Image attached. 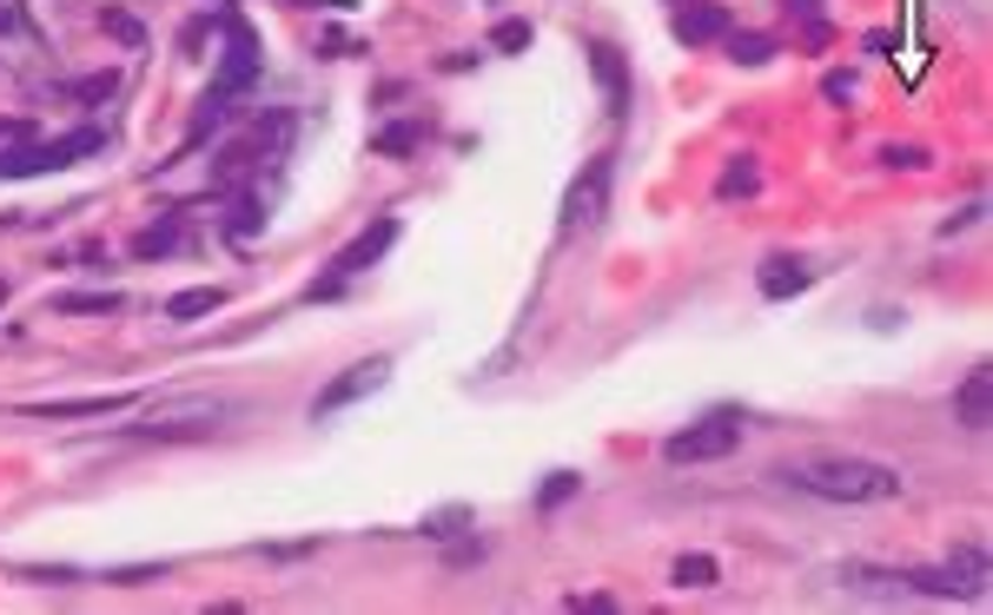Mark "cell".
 I'll return each mask as SVG.
<instances>
[{
    "instance_id": "obj_26",
    "label": "cell",
    "mask_w": 993,
    "mask_h": 615,
    "mask_svg": "<svg viewBox=\"0 0 993 615\" xmlns=\"http://www.w3.org/2000/svg\"><path fill=\"white\" fill-rule=\"evenodd\" d=\"M782 7H789L795 20H815V13H822V0H782Z\"/></svg>"
},
{
    "instance_id": "obj_19",
    "label": "cell",
    "mask_w": 993,
    "mask_h": 615,
    "mask_svg": "<svg viewBox=\"0 0 993 615\" xmlns=\"http://www.w3.org/2000/svg\"><path fill=\"white\" fill-rule=\"evenodd\" d=\"M530 40H537L530 20H497V26H490V46H497V53H524Z\"/></svg>"
},
{
    "instance_id": "obj_14",
    "label": "cell",
    "mask_w": 993,
    "mask_h": 615,
    "mask_svg": "<svg viewBox=\"0 0 993 615\" xmlns=\"http://www.w3.org/2000/svg\"><path fill=\"white\" fill-rule=\"evenodd\" d=\"M133 397H60V404H27V417H106L126 411Z\"/></svg>"
},
{
    "instance_id": "obj_9",
    "label": "cell",
    "mask_w": 993,
    "mask_h": 615,
    "mask_svg": "<svg viewBox=\"0 0 993 615\" xmlns=\"http://www.w3.org/2000/svg\"><path fill=\"white\" fill-rule=\"evenodd\" d=\"M590 73H596V86H603L610 113L623 119V113H630V66H623V53H616L610 40H596V46H590Z\"/></svg>"
},
{
    "instance_id": "obj_17",
    "label": "cell",
    "mask_w": 993,
    "mask_h": 615,
    "mask_svg": "<svg viewBox=\"0 0 993 615\" xmlns=\"http://www.w3.org/2000/svg\"><path fill=\"white\" fill-rule=\"evenodd\" d=\"M577 490H583V477H577V470H550V484L537 490V510L550 517V510H563V503H570Z\"/></svg>"
},
{
    "instance_id": "obj_20",
    "label": "cell",
    "mask_w": 993,
    "mask_h": 615,
    "mask_svg": "<svg viewBox=\"0 0 993 615\" xmlns=\"http://www.w3.org/2000/svg\"><path fill=\"white\" fill-rule=\"evenodd\" d=\"M418 139H424V126H411V119H398V126H384V132H371V146H378V152H391V159H398V152H411Z\"/></svg>"
},
{
    "instance_id": "obj_5",
    "label": "cell",
    "mask_w": 993,
    "mask_h": 615,
    "mask_svg": "<svg viewBox=\"0 0 993 615\" xmlns=\"http://www.w3.org/2000/svg\"><path fill=\"white\" fill-rule=\"evenodd\" d=\"M603 199H610V159H590V166H583V179L563 192V232L596 225V219H603Z\"/></svg>"
},
{
    "instance_id": "obj_27",
    "label": "cell",
    "mask_w": 993,
    "mask_h": 615,
    "mask_svg": "<svg viewBox=\"0 0 993 615\" xmlns=\"http://www.w3.org/2000/svg\"><path fill=\"white\" fill-rule=\"evenodd\" d=\"M0 305H7V278H0Z\"/></svg>"
},
{
    "instance_id": "obj_7",
    "label": "cell",
    "mask_w": 993,
    "mask_h": 615,
    "mask_svg": "<svg viewBox=\"0 0 993 615\" xmlns=\"http://www.w3.org/2000/svg\"><path fill=\"white\" fill-rule=\"evenodd\" d=\"M954 424L974 431V437L993 424V371L987 364H974V371L961 378V391H954Z\"/></svg>"
},
{
    "instance_id": "obj_11",
    "label": "cell",
    "mask_w": 993,
    "mask_h": 615,
    "mask_svg": "<svg viewBox=\"0 0 993 615\" xmlns=\"http://www.w3.org/2000/svg\"><path fill=\"white\" fill-rule=\"evenodd\" d=\"M756 285H762V298H795V291L815 285V265H802V258H769V265L756 272Z\"/></svg>"
},
{
    "instance_id": "obj_24",
    "label": "cell",
    "mask_w": 993,
    "mask_h": 615,
    "mask_svg": "<svg viewBox=\"0 0 993 615\" xmlns=\"http://www.w3.org/2000/svg\"><path fill=\"white\" fill-rule=\"evenodd\" d=\"M822 93H828V99H855V73H828Z\"/></svg>"
},
{
    "instance_id": "obj_6",
    "label": "cell",
    "mask_w": 993,
    "mask_h": 615,
    "mask_svg": "<svg viewBox=\"0 0 993 615\" xmlns=\"http://www.w3.org/2000/svg\"><path fill=\"white\" fill-rule=\"evenodd\" d=\"M391 238H398V219H378V225H365L338 258H331V278H358V272H371L384 252H391Z\"/></svg>"
},
{
    "instance_id": "obj_18",
    "label": "cell",
    "mask_w": 993,
    "mask_h": 615,
    "mask_svg": "<svg viewBox=\"0 0 993 615\" xmlns=\"http://www.w3.org/2000/svg\"><path fill=\"white\" fill-rule=\"evenodd\" d=\"M133 252H139V258H166V252H179V225H172V219H166V225H146V232L133 238Z\"/></svg>"
},
{
    "instance_id": "obj_2",
    "label": "cell",
    "mask_w": 993,
    "mask_h": 615,
    "mask_svg": "<svg viewBox=\"0 0 993 615\" xmlns=\"http://www.w3.org/2000/svg\"><path fill=\"white\" fill-rule=\"evenodd\" d=\"M225 417H239L232 397H186V404H159L139 424H126L133 437H159V444H186V437H212L225 431Z\"/></svg>"
},
{
    "instance_id": "obj_16",
    "label": "cell",
    "mask_w": 993,
    "mask_h": 615,
    "mask_svg": "<svg viewBox=\"0 0 993 615\" xmlns=\"http://www.w3.org/2000/svg\"><path fill=\"white\" fill-rule=\"evenodd\" d=\"M722 40H729V60H736V66H769V60H775V40H769V33H736V26H729Z\"/></svg>"
},
{
    "instance_id": "obj_1",
    "label": "cell",
    "mask_w": 993,
    "mask_h": 615,
    "mask_svg": "<svg viewBox=\"0 0 993 615\" xmlns=\"http://www.w3.org/2000/svg\"><path fill=\"white\" fill-rule=\"evenodd\" d=\"M775 477L802 497H822V503H895L908 490V477L895 464H875V457H795Z\"/></svg>"
},
{
    "instance_id": "obj_4",
    "label": "cell",
    "mask_w": 993,
    "mask_h": 615,
    "mask_svg": "<svg viewBox=\"0 0 993 615\" xmlns=\"http://www.w3.org/2000/svg\"><path fill=\"white\" fill-rule=\"evenodd\" d=\"M384 378H391V358H365V364H351V371H338L318 397H311V424H325V417H338L345 404H358V397H371V391H384Z\"/></svg>"
},
{
    "instance_id": "obj_8",
    "label": "cell",
    "mask_w": 993,
    "mask_h": 615,
    "mask_svg": "<svg viewBox=\"0 0 993 615\" xmlns=\"http://www.w3.org/2000/svg\"><path fill=\"white\" fill-rule=\"evenodd\" d=\"M669 26H676V40H683V46H703V40H722L736 20H729V7H722V0H696V7H683Z\"/></svg>"
},
{
    "instance_id": "obj_3",
    "label": "cell",
    "mask_w": 993,
    "mask_h": 615,
    "mask_svg": "<svg viewBox=\"0 0 993 615\" xmlns=\"http://www.w3.org/2000/svg\"><path fill=\"white\" fill-rule=\"evenodd\" d=\"M742 411H716V417H703V424H689V431H676L669 444H663V464H722V457H736L742 450Z\"/></svg>"
},
{
    "instance_id": "obj_15",
    "label": "cell",
    "mask_w": 993,
    "mask_h": 615,
    "mask_svg": "<svg viewBox=\"0 0 993 615\" xmlns=\"http://www.w3.org/2000/svg\"><path fill=\"white\" fill-rule=\"evenodd\" d=\"M669 583H676V590H716V583H722V563L703 556V550H689V556H676Z\"/></svg>"
},
{
    "instance_id": "obj_21",
    "label": "cell",
    "mask_w": 993,
    "mask_h": 615,
    "mask_svg": "<svg viewBox=\"0 0 993 615\" xmlns=\"http://www.w3.org/2000/svg\"><path fill=\"white\" fill-rule=\"evenodd\" d=\"M126 298L119 291H66V298H53V311H119Z\"/></svg>"
},
{
    "instance_id": "obj_22",
    "label": "cell",
    "mask_w": 993,
    "mask_h": 615,
    "mask_svg": "<svg viewBox=\"0 0 993 615\" xmlns=\"http://www.w3.org/2000/svg\"><path fill=\"white\" fill-rule=\"evenodd\" d=\"M756 185H762V172H756V159H736V166L722 172V185H716V192H722V199H736V192H756Z\"/></svg>"
},
{
    "instance_id": "obj_10",
    "label": "cell",
    "mask_w": 993,
    "mask_h": 615,
    "mask_svg": "<svg viewBox=\"0 0 993 615\" xmlns=\"http://www.w3.org/2000/svg\"><path fill=\"white\" fill-rule=\"evenodd\" d=\"M225 33H232V46H225V73H219V86H225V93H239V86H252V73H258V46H252V26H245V20H225Z\"/></svg>"
},
{
    "instance_id": "obj_25",
    "label": "cell",
    "mask_w": 993,
    "mask_h": 615,
    "mask_svg": "<svg viewBox=\"0 0 993 615\" xmlns=\"http://www.w3.org/2000/svg\"><path fill=\"white\" fill-rule=\"evenodd\" d=\"M921 159H928L921 146H888V166H921Z\"/></svg>"
},
{
    "instance_id": "obj_13",
    "label": "cell",
    "mask_w": 993,
    "mask_h": 615,
    "mask_svg": "<svg viewBox=\"0 0 993 615\" xmlns=\"http://www.w3.org/2000/svg\"><path fill=\"white\" fill-rule=\"evenodd\" d=\"M219 305H225V291H219V285L172 291V298H166V325H192V318H205V311H219Z\"/></svg>"
},
{
    "instance_id": "obj_12",
    "label": "cell",
    "mask_w": 993,
    "mask_h": 615,
    "mask_svg": "<svg viewBox=\"0 0 993 615\" xmlns=\"http://www.w3.org/2000/svg\"><path fill=\"white\" fill-rule=\"evenodd\" d=\"M948 576L968 590V603H981V596H987V550H981V543L948 550Z\"/></svg>"
},
{
    "instance_id": "obj_23",
    "label": "cell",
    "mask_w": 993,
    "mask_h": 615,
    "mask_svg": "<svg viewBox=\"0 0 993 615\" xmlns=\"http://www.w3.org/2000/svg\"><path fill=\"white\" fill-rule=\"evenodd\" d=\"M106 26H113L126 46H139V40H146V33H139V20H126V13H106Z\"/></svg>"
}]
</instances>
